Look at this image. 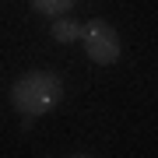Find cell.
<instances>
[{"mask_svg": "<svg viewBox=\"0 0 158 158\" xmlns=\"http://www.w3.org/2000/svg\"><path fill=\"white\" fill-rule=\"evenodd\" d=\"M70 158H91V155H70Z\"/></svg>", "mask_w": 158, "mask_h": 158, "instance_id": "5", "label": "cell"}, {"mask_svg": "<svg viewBox=\"0 0 158 158\" xmlns=\"http://www.w3.org/2000/svg\"><path fill=\"white\" fill-rule=\"evenodd\" d=\"M77 0H32V11H39L46 18H63Z\"/></svg>", "mask_w": 158, "mask_h": 158, "instance_id": "4", "label": "cell"}, {"mask_svg": "<svg viewBox=\"0 0 158 158\" xmlns=\"http://www.w3.org/2000/svg\"><path fill=\"white\" fill-rule=\"evenodd\" d=\"M49 32H53L56 42H77L81 39V21H74V18H56Z\"/></svg>", "mask_w": 158, "mask_h": 158, "instance_id": "3", "label": "cell"}, {"mask_svg": "<svg viewBox=\"0 0 158 158\" xmlns=\"http://www.w3.org/2000/svg\"><path fill=\"white\" fill-rule=\"evenodd\" d=\"M81 42H85L88 60L98 63V67H113V63L119 60V53H123L116 28L106 21V18H91L88 25H81Z\"/></svg>", "mask_w": 158, "mask_h": 158, "instance_id": "2", "label": "cell"}, {"mask_svg": "<svg viewBox=\"0 0 158 158\" xmlns=\"http://www.w3.org/2000/svg\"><path fill=\"white\" fill-rule=\"evenodd\" d=\"M63 102V77L56 70H28L11 85V106L21 116H46Z\"/></svg>", "mask_w": 158, "mask_h": 158, "instance_id": "1", "label": "cell"}]
</instances>
